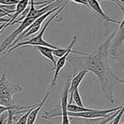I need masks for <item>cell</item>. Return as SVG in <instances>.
<instances>
[{
    "label": "cell",
    "mask_w": 124,
    "mask_h": 124,
    "mask_svg": "<svg viewBox=\"0 0 124 124\" xmlns=\"http://www.w3.org/2000/svg\"><path fill=\"white\" fill-rule=\"evenodd\" d=\"M97 1H112V2H115V3H116V4H117L119 7H121V6H124L123 4H120L117 0H97Z\"/></svg>",
    "instance_id": "603a6c76"
},
{
    "label": "cell",
    "mask_w": 124,
    "mask_h": 124,
    "mask_svg": "<svg viewBox=\"0 0 124 124\" xmlns=\"http://www.w3.org/2000/svg\"><path fill=\"white\" fill-rule=\"evenodd\" d=\"M124 102L123 103V107L121 108V109L118 111V114L116 116V117L113 119V121H111V124H119L121 119L122 118V116H124Z\"/></svg>",
    "instance_id": "9a60e30c"
},
{
    "label": "cell",
    "mask_w": 124,
    "mask_h": 124,
    "mask_svg": "<svg viewBox=\"0 0 124 124\" xmlns=\"http://www.w3.org/2000/svg\"><path fill=\"white\" fill-rule=\"evenodd\" d=\"M49 96V92H47V93L44 95V97L42 101L41 102V103L38 104L35 108H33L31 110V111L30 112V113H29V115H28V116L27 123H26V124H34L36 120V118H37V116H38V114H39V111L41 110V108L43 107V105H44L45 104V102H46V100H47Z\"/></svg>",
    "instance_id": "8fae6325"
},
{
    "label": "cell",
    "mask_w": 124,
    "mask_h": 124,
    "mask_svg": "<svg viewBox=\"0 0 124 124\" xmlns=\"http://www.w3.org/2000/svg\"><path fill=\"white\" fill-rule=\"evenodd\" d=\"M11 17H8V18H4V17H0V23H8L10 20Z\"/></svg>",
    "instance_id": "7402d4cb"
},
{
    "label": "cell",
    "mask_w": 124,
    "mask_h": 124,
    "mask_svg": "<svg viewBox=\"0 0 124 124\" xmlns=\"http://www.w3.org/2000/svg\"><path fill=\"white\" fill-rule=\"evenodd\" d=\"M72 51H73L72 49H70L65 54H64L62 57L59 58V60L56 62L55 67L52 68L51 70H54V77L52 78V84H51L52 87L56 86V83H57V77L59 76V73H60V70L62 69V68L65 66V65L66 63V61H67V59L68 57V55L72 52Z\"/></svg>",
    "instance_id": "9c48e42d"
},
{
    "label": "cell",
    "mask_w": 124,
    "mask_h": 124,
    "mask_svg": "<svg viewBox=\"0 0 124 124\" xmlns=\"http://www.w3.org/2000/svg\"><path fill=\"white\" fill-rule=\"evenodd\" d=\"M62 124V123H61V124Z\"/></svg>",
    "instance_id": "f1b7e54d"
},
{
    "label": "cell",
    "mask_w": 124,
    "mask_h": 124,
    "mask_svg": "<svg viewBox=\"0 0 124 124\" xmlns=\"http://www.w3.org/2000/svg\"><path fill=\"white\" fill-rule=\"evenodd\" d=\"M72 77H68L66 80L65 84L64 86L63 89V92L62 94V97L60 98V106L61 109V113H49L46 111H44V114L41 116L42 118L45 120H50L51 118H56V117H62V124H70V119L69 116L68 115V110H67V106L68 104V91L70 85V81H71Z\"/></svg>",
    "instance_id": "277c9868"
},
{
    "label": "cell",
    "mask_w": 124,
    "mask_h": 124,
    "mask_svg": "<svg viewBox=\"0 0 124 124\" xmlns=\"http://www.w3.org/2000/svg\"><path fill=\"white\" fill-rule=\"evenodd\" d=\"M36 20V18H28L25 17L20 23V26L13 32L1 44L0 46V57L3 56L7 53V52L10 48L11 44L14 42V41L18 37V36L23 32L28 27H29Z\"/></svg>",
    "instance_id": "8992f818"
},
{
    "label": "cell",
    "mask_w": 124,
    "mask_h": 124,
    "mask_svg": "<svg viewBox=\"0 0 124 124\" xmlns=\"http://www.w3.org/2000/svg\"><path fill=\"white\" fill-rule=\"evenodd\" d=\"M23 88L19 84H11L7 80L6 72H3L0 78V105L11 108L15 104L12 97L14 94L21 93Z\"/></svg>",
    "instance_id": "7a4b0ae2"
},
{
    "label": "cell",
    "mask_w": 124,
    "mask_h": 124,
    "mask_svg": "<svg viewBox=\"0 0 124 124\" xmlns=\"http://www.w3.org/2000/svg\"><path fill=\"white\" fill-rule=\"evenodd\" d=\"M7 23H1V24L0 25V33L3 31V28H4V25H5Z\"/></svg>",
    "instance_id": "cb8c5ba5"
},
{
    "label": "cell",
    "mask_w": 124,
    "mask_h": 124,
    "mask_svg": "<svg viewBox=\"0 0 124 124\" xmlns=\"http://www.w3.org/2000/svg\"><path fill=\"white\" fill-rule=\"evenodd\" d=\"M30 2H31V0H19L18 3L15 5V9L14 15H12L10 20L4 25V28H3V31H4L6 28H7L8 26H10L11 23H12L15 20H16V19L19 17V15H20V14H21V13L28 7V4H29Z\"/></svg>",
    "instance_id": "30bf717a"
},
{
    "label": "cell",
    "mask_w": 124,
    "mask_h": 124,
    "mask_svg": "<svg viewBox=\"0 0 124 124\" xmlns=\"http://www.w3.org/2000/svg\"><path fill=\"white\" fill-rule=\"evenodd\" d=\"M117 31L115 29L108 39L92 54H79L78 57H71L67 60L72 64L75 71L87 70L93 73L99 79L104 97L111 103H114V91L118 86L124 84V79L118 78L111 70L108 61L109 48Z\"/></svg>",
    "instance_id": "6da1fadb"
},
{
    "label": "cell",
    "mask_w": 124,
    "mask_h": 124,
    "mask_svg": "<svg viewBox=\"0 0 124 124\" xmlns=\"http://www.w3.org/2000/svg\"><path fill=\"white\" fill-rule=\"evenodd\" d=\"M37 105H38V104H37ZM37 105H36L34 107L31 108V109H29L26 113H25V114H24L23 116H22L19 118L18 121L17 122V124H26V123H27V118H28V115H29L30 112H31V110H32L33 108H35Z\"/></svg>",
    "instance_id": "2e32d148"
},
{
    "label": "cell",
    "mask_w": 124,
    "mask_h": 124,
    "mask_svg": "<svg viewBox=\"0 0 124 124\" xmlns=\"http://www.w3.org/2000/svg\"><path fill=\"white\" fill-rule=\"evenodd\" d=\"M7 118V113H4L0 118V124H4V122L5 121V119Z\"/></svg>",
    "instance_id": "44dd1931"
},
{
    "label": "cell",
    "mask_w": 124,
    "mask_h": 124,
    "mask_svg": "<svg viewBox=\"0 0 124 124\" xmlns=\"http://www.w3.org/2000/svg\"><path fill=\"white\" fill-rule=\"evenodd\" d=\"M116 60H118V62H119L121 63V66L123 67V68H124V63H123V62H122V61L121 60V59H120V57H118V58H117Z\"/></svg>",
    "instance_id": "d4e9b609"
},
{
    "label": "cell",
    "mask_w": 124,
    "mask_h": 124,
    "mask_svg": "<svg viewBox=\"0 0 124 124\" xmlns=\"http://www.w3.org/2000/svg\"><path fill=\"white\" fill-rule=\"evenodd\" d=\"M34 49L39 51L44 57L49 60L53 64H54V68L56 65V61L54 57L53 54V49L52 48L48 47V46H34Z\"/></svg>",
    "instance_id": "7c38bea8"
},
{
    "label": "cell",
    "mask_w": 124,
    "mask_h": 124,
    "mask_svg": "<svg viewBox=\"0 0 124 124\" xmlns=\"http://www.w3.org/2000/svg\"><path fill=\"white\" fill-rule=\"evenodd\" d=\"M124 124V123H123V124Z\"/></svg>",
    "instance_id": "83f0119b"
},
{
    "label": "cell",
    "mask_w": 124,
    "mask_h": 124,
    "mask_svg": "<svg viewBox=\"0 0 124 124\" xmlns=\"http://www.w3.org/2000/svg\"><path fill=\"white\" fill-rule=\"evenodd\" d=\"M123 12V20L121 22L120 25L117 27L116 35L112 40L109 48V57L117 59L120 57V50L124 42V7H120Z\"/></svg>",
    "instance_id": "5b68a950"
},
{
    "label": "cell",
    "mask_w": 124,
    "mask_h": 124,
    "mask_svg": "<svg viewBox=\"0 0 124 124\" xmlns=\"http://www.w3.org/2000/svg\"><path fill=\"white\" fill-rule=\"evenodd\" d=\"M68 1H69V0H67L65 3H63V4L61 6V7H60L59 9H57V10L56 11V12H55L52 17H50V18L49 19V20L46 23V24L44 25V26L43 28L41 29V32H40L36 36H35L34 38L30 39V40H27V41H23V42H20V43L16 44L14 46L11 47V48L7 52V53H9V52L14 51L15 49H17L18 47H20V46H26V45H31V46H48V47L52 48V49H56L59 48V47H57V46H54V45H52V44H50L49 43L45 41L44 40V39H43V35H44V32H45V30H46V29L47 28V27L49 26V25L52 23V21L54 19H55V18L59 15V14L62 11V9H63L65 7V6L68 4Z\"/></svg>",
    "instance_id": "3957f363"
},
{
    "label": "cell",
    "mask_w": 124,
    "mask_h": 124,
    "mask_svg": "<svg viewBox=\"0 0 124 124\" xmlns=\"http://www.w3.org/2000/svg\"><path fill=\"white\" fill-rule=\"evenodd\" d=\"M112 121H113V120H112ZM111 121H110V122H109L108 124H111Z\"/></svg>",
    "instance_id": "4316f807"
},
{
    "label": "cell",
    "mask_w": 124,
    "mask_h": 124,
    "mask_svg": "<svg viewBox=\"0 0 124 124\" xmlns=\"http://www.w3.org/2000/svg\"><path fill=\"white\" fill-rule=\"evenodd\" d=\"M72 1H73L76 2V3H78V4H83V5H85V6H86V7H89V5H88V4H87V2H86V0H72Z\"/></svg>",
    "instance_id": "ffe728a7"
},
{
    "label": "cell",
    "mask_w": 124,
    "mask_h": 124,
    "mask_svg": "<svg viewBox=\"0 0 124 124\" xmlns=\"http://www.w3.org/2000/svg\"><path fill=\"white\" fill-rule=\"evenodd\" d=\"M67 110L68 112H72V113H81V112H88V111H91L93 109H89V108H86L85 107H80L76 105H73L71 104H68L67 106Z\"/></svg>",
    "instance_id": "4fadbf2b"
},
{
    "label": "cell",
    "mask_w": 124,
    "mask_h": 124,
    "mask_svg": "<svg viewBox=\"0 0 124 124\" xmlns=\"http://www.w3.org/2000/svg\"><path fill=\"white\" fill-rule=\"evenodd\" d=\"M120 109V110H121ZM120 110H117L116 112H115L114 113V114L113 115H112V116H109V117H108V118H106V119H104V120H102L100 124H108L109 122H110L115 117H116V116L118 114V111Z\"/></svg>",
    "instance_id": "ac0fdd59"
},
{
    "label": "cell",
    "mask_w": 124,
    "mask_h": 124,
    "mask_svg": "<svg viewBox=\"0 0 124 124\" xmlns=\"http://www.w3.org/2000/svg\"><path fill=\"white\" fill-rule=\"evenodd\" d=\"M19 0H0V4L1 5H16Z\"/></svg>",
    "instance_id": "e0dca14e"
},
{
    "label": "cell",
    "mask_w": 124,
    "mask_h": 124,
    "mask_svg": "<svg viewBox=\"0 0 124 124\" xmlns=\"http://www.w3.org/2000/svg\"><path fill=\"white\" fill-rule=\"evenodd\" d=\"M88 72L89 71L87 70H79L77 74H74L73 76V77L71 78V81H70L69 91H68V97H70V99L68 100L69 104L72 103L73 92L76 89H78V86H79L80 84L81 83V81H83L84 77L86 76Z\"/></svg>",
    "instance_id": "ba28073f"
},
{
    "label": "cell",
    "mask_w": 124,
    "mask_h": 124,
    "mask_svg": "<svg viewBox=\"0 0 124 124\" xmlns=\"http://www.w3.org/2000/svg\"><path fill=\"white\" fill-rule=\"evenodd\" d=\"M123 107L121 105L119 107H116L112 109L108 110H92L88 112H81V113H72L68 111V115L69 117L73 118H86V119H94V118H108V116L115 113L117 110H120Z\"/></svg>",
    "instance_id": "52a82bcc"
},
{
    "label": "cell",
    "mask_w": 124,
    "mask_h": 124,
    "mask_svg": "<svg viewBox=\"0 0 124 124\" xmlns=\"http://www.w3.org/2000/svg\"><path fill=\"white\" fill-rule=\"evenodd\" d=\"M9 108H7V107H6V106L1 105H0V116H1V114H3L4 113L7 112V110H9Z\"/></svg>",
    "instance_id": "d6986e66"
},
{
    "label": "cell",
    "mask_w": 124,
    "mask_h": 124,
    "mask_svg": "<svg viewBox=\"0 0 124 124\" xmlns=\"http://www.w3.org/2000/svg\"><path fill=\"white\" fill-rule=\"evenodd\" d=\"M120 4H123L124 6V0H117Z\"/></svg>",
    "instance_id": "484cf974"
},
{
    "label": "cell",
    "mask_w": 124,
    "mask_h": 124,
    "mask_svg": "<svg viewBox=\"0 0 124 124\" xmlns=\"http://www.w3.org/2000/svg\"><path fill=\"white\" fill-rule=\"evenodd\" d=\"M73 100H74L76 105L80 106V107H84V105L83 104V102H82V100H81V95L79 94L78 89H76L73 92Z\"/></svg>",
    "instance_id": "5bb4252c"
}]
</instances>
